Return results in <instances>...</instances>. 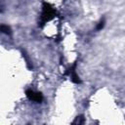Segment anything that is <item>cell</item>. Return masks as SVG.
I'll return each instance as SVG.
<instances>
[{
	"instance_id": "7a4b0ae2",
	"label": "cell",
	"mask_w": 125,
	"mask_h": 125,
	"mask_svg": "<svg viewBox=\"0 0 125 125\" xmlns=\"http://www.w3.org/2000/svg\"><path fill=\"white\" fill-rule=\"evenodd\" d=\"M26 95L27 97L30 100V101H33V102H36V103H41L42 100H43V96L41 93L39 92H35L33 90H27L26 92Z\"/></svg>"
},
{
	"instance_id": "6da1fadb",
	"label": "cell",
	"mask_w": 125,
	"mask_h": 125,
	"mask_svg": "<svg viewBox=\"0 0 125 125\" xmlns=\"http://www.w3.org/2000/svg\"><path fill=\"white\" fill-rule=\"evenodd\" d=\"M55 16H56V10L49 3H44L42 14H41V23H45V22H49Z\"/></svg>"
},
{
	"instance_id": "3957f363",
	"label": "cell",
	"mask_w": 125,
	"mask_h": 125,
	"mask_svg": "<svg viewBox=\"0 0 125 125\" xmlns=\"http://www.w3.org/2000/svg\"><path fill=\"white\" fill-rule=\"evenodd\" d=\"M1 31H2L3 33L10 34V33H11V29H10L8 26H5V24H3V26H1Z\"/></svg>"
},
{
	"instance_id": "277c9868",
	"label": "cell",
	"mask_w": 125,
	"mask_h": 125,
	"mask_svg": "<svg viewBox=\"0 0 125 125\" xmlns=\"http://www.w3.org/2000/svg\"><path fill=\"white\" fill-rule=\"evenodd\" d=\"M83 122H84L83 117H82V116H79V117H77V118H76V120L74 121L73 123H78V124H79V123H83Z\"/></svg>"
},
{
	"instance_id": "5b68a950",
	"label": "cell",
	"mask_w": 125,
	"mask_h": 125,
	"mask_svg": "<svg viewBox=\"0 0 125 125\" xmlns=\"http://www.w3.org/2000/svg\"><path fill=\"white\" fill-rule=\"evenodd\" d=\"M104 24H105V22L103 21V22H100L99 23V26H98V29H103V27H104Z\"/></svg>"
}]
</instances>
